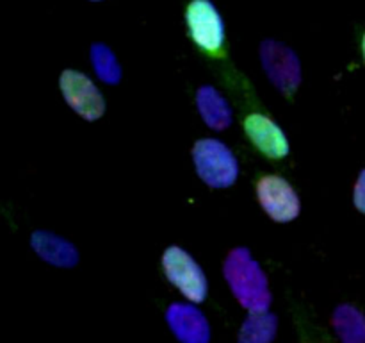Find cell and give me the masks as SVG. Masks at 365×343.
<instances>
[{"label": "cell", "instance_id": "e0dca14e", "mask_svg": "<svg viewBox=\"0 0 365 343\" xmlns=\"http://www.w3.org/2000/svg\"><path fill=\"white\" fill-rule=\"evenodd\" d=\"M91 2H100V0H91Z\"/></svg>", "mask_w": 365, "mask_h": 343}, {"label": "cell", "instance_id": "277c9868", "mask_svg": "<svg viewBox=\"0 0 365 343\" xmlns=\"http://www.w3.org/2000/svg\"><path fill=\"white\" fill-rule=\"evenodd\" d=\"M260 61L267 79L284 95H292L302 82L299 57L291 46L277 39H266L260 45Z\"/></svg>", "mask_w": 365, "mask_h": 343}, {"label": "cell", "instance_id": "5b68a950", "mask_svg": "<svg viewBox=\"0 0 365 343\" xmlns=\"http://www.w3.org/2000/svg\"><path fill=\"white\" fill-rule=\"evenodd\" d=\"M61 91L68 106L88 121H95L106 113V100L95 82L78 70H64L59 77Z\"/></svg>", "mask_w": 365, "mask_h": 343}, {"label": "cell", "instance_id": "9a60e30c", "mask_svg": "<svg viewBox=\"0 0 365 343\" xmlns=\"http://www.w3.org/2000/svg\"><path fill=\"white\" fill-rule=\"evenodd\" d=\"M353 202H355L356 209L362 211L365 214V168L360 174L359 181L355 184V192H353Z\"/></svg>", "mask_w": 365, "mask_h": 343}, {"label": "cell", "instance_id": "6da1fadb", "mask_svg": "<svg viewBox=\"0 0 365 343\" xmlns=\"http://www.w3.org/2000/svg\"><path fill=\"white\" fill-rule=\"evenodd\" d=\"M223 275L230 286L237 302L250 313H262L269 307V282L262 267L253 259L246 247H237L227 256L223 264Z\"/></svg>", "mask_w": 365, "mask_h": 343}, {"label": "cell", "instance_id": "30bf717a", "mask_svg": "<svg viewBox=\"0 0 365 343\" xmlns=\"http://www.w3.org/2000/svg\"><path fill=\"white\" fill-rule=\"evenodd\" d=\"M31 247L46 263L53 267L71 268L78 263V252L73 243L48 231H34L31 236Z\"/></svg>", "mask_w": 365, "mask_h": 343}, {"label": "cell", "instance_id": "8992f818", "mask_svg": "<svg viewBox=\"0 0 365 343\" xmlns=\"http://www.w3.org/2000/svg\"><path fill=\"white\" fill-rule=\"evenodd\" d=\"M189 34L200 49L220 52L225 45V24L220 11L210 0H192L185 11Z\"/></svg>", "mask_w": 365, "mask_h": 343}, {"label": "cell", "instance_id": "4fadbf2b", "mask_svg": "<svg viewBox=\"0 0 365 343\" xmlns=\"http://www.w3.org/2000/svg\"><path fill=\"white\" fill-rule=\"evenodd\" d=\"M278 318L277 314L267 313H250L242 322L239 331L237 343H273L277 338Z\"/></svg>", "mask_w": 365, "mask_h": 343}, {"label": "cell", "instance_id": "7c38bea8", "mask_svg": "<svg viewBox=\"0 0 365 343\" xmlns=\"http://www.w3.org/2000/svg\"><path fill=\"white\" fill-rule=\"evenodd\" d=\"M331 324L342 343H365V314L359 307L351 304L337 306Z\"/></svg>", "mask_w": 365, "mask_h": 343}, {"label": "cell", "instance_id": "7a4b0ae2", "mask_svg": "<svg viewBox=\"0 0 365 343\" xmlns=\"http://www.w3.org/2000/svg\"><path fill=\"white\" fill-rule=\"evenodd\" d=\"M192 161L198 177L210 188H228L239 175L234 152L220 139H198L192 146Z\"/></svg>", "mask_w": 365, "mask_h": 343}, {"label": "cell", "instance_id": "ba28073f", "mask_svg": "<svg viewBox=\"0 0 365 343\" xmlns=\"http://www.w3.org/2000/svg\"><path fill=\"white\" fill-rule=\"evenodd\" d=\"M166 322L180 343H209L210 325L205 314L191 304L173 302L166 309Z\"/></svg>", "mask_w": 365, "mask_h": 343}, {"label": "cell", "instance_id": "3957f363", "mask_svg": "<svg viewBox=\"0 0 365 343\" xmlns=\"http://www.w3.org/2000/svg\"><path fill=\"white\" fill-rule=\"evenodd\" d=\"M163 268L168 281L191 302H203L207 297V277L202 267L180 247H168L163 254Z\"/></svg>", "mask_w": 365, "mask_h": 343}, {"label": "cell", "instance_id": "5bb4252c", "mask_svg": "<svg viewBox=\"0 0 365 343\" xmlns=\"http://www.w3.org/2000/svg\"><path fill=\"white\" fill-rule=\"evenodd\" d=\"M93 68L100 81L107 84H118L121 81V66L116 59V54L106 43H93L89 49Z\"/></svg>", "mask_w": 365, "mask_h": 343}, {"label": "cell", "instance_id": "52a82bcc", "mask_svg": "<svg viewBox=\"0 0 365 343\" xmlns=\"http://www.w3.org/2000/svg\"><path fill=\"white\" fill-rule=\"evenodd\" d=\"M257 197L260 206L274 222H291L302 211L298 193L284 177L266 175L257 182Z\"/></svg>", "mask_w": 365, "mask_h": 343}, {"label": "cell", "instance_id": "9c48e42d", "mask_svg": "<svg viewBox=\"0 0 365 343\" xmlns=\"http://www.w3.org/2000/svg\"><path fill=\"white\" fill-rule=\"evenodd\" d=\"M245 131L253 145L273 159H282L289 154V139L280 125L264 114L252 113L245 118Z\"/></svg>", "mask_w": 365, "mask_h": 343}, {"label": "cell", "instance_id": "8fae6325", "mask_svg": "<svg viewBox=\"0 0 365 343\" xmlns=\"http://www.w3.org/2000/svg\"><path fill=\"white\" fill-rule=\"evenodd\" d=\"M196 107L203 121L214 131H223L232 124V107L212 86L205 84L196 91Z\"/></svg>", "mask_w": 365, "mask_h": 343}, {"label": "cell", "instance_id": "2e32d148", "mask_svg": "<svg viewBox=\"0 0 365 343\" xmlns=\"http://www.w3.org/2000/svg\"><path fill=\"white\" fill-rule=\"evenodd\" d=\"M362 52H364V61H365V34H364V39H362Z\"/></svg>", "mask_w": 365, "mask_h": 343}]
</instances>
